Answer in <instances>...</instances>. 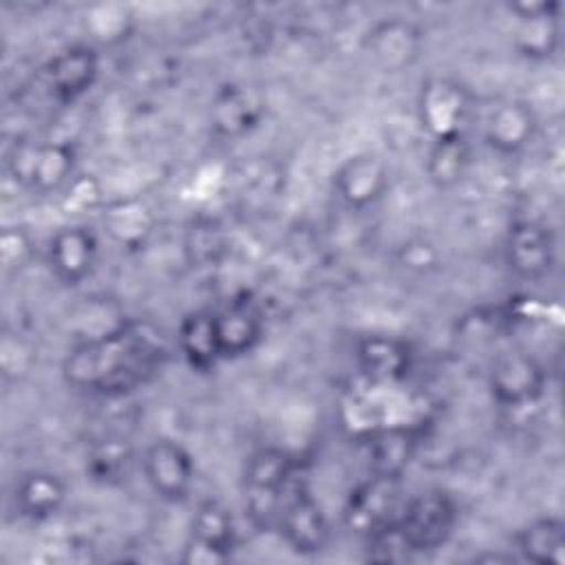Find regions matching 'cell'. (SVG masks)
Returning a JSON list of instances; mask_svg holds the SVG:
<instances>
[{
	"label": "cell",
	"instance_id": "18",
	"mask_svg": "<svg viewBox=\"0 0 565 565\" xmlns=\"http://www.w3.org/2000/svg\"><path fill=\"white\" fill-rule=\"evenodd\" d=\"M364 51L386 73L408 68L422 51V31L406 18L391 15L371 24L364 33Z\"/></svg>",
	"mask_w": 565,
	"mask_h": 565
},
{
	"label": "cell",
	"instance_id": "8",
	"mask_svg": "<svg viewBox=\"0 0 565 565\" xmlns=\"http://www.w3.org/2000/svg\"><path fill=\"white\" fill-rule=\"evenodd\" d=\"M236 523L232 512L207 499L199 503L190 519V532L183 545L181 561L185 565H218L232 558L236 550Z\"/></svg>",
	"mask_w": 565,
	"mask_h": 565
},
{
	"label": "cell",
	"instance_id": "6",
	"mask_svg": "<svg viewBox=\"0 0 565 565\" xmlns=\"http://www.w3.org/2000/svg\"><path fill=\"white\" fill-rule=\"evenodd\" d=\"M274 530L296 554L311 556L327 547L331 525L302 475H298L285 492Z\"/></svg>",
	"mask_w": 565,
	"mask_h": 565
},
{
	"label": "cell",
	"instance_id": "3",
	"mask_svg": "<svg viewBox=\"0 0 565 565\" xmlns=\"http://www.w3.org/2000/svg\"><path fill=\"white\" fill-rule=\"evenodd\" d=\"M457 521L459 508L455 497L444 488H426L402 503L395 525L411 552L417 556L446 545Z\"/></svg>",
	"mask_w": 565,
	"mask_h": 565
},
{
	"label": "cell",
	"instance_id": "25",
	"mask_svg": "<svg viewBox=\"0 0 565 565\" xmlns=\"http://www.w3.org/2000/svg\"><path fill=\"white\" fill-rule=\"evenodd\" d=\"M470 166V143L466 135L430 139L428 154H426V177L428 181L439 188L448 190L455 188Z\"/></svg>",
	"mask_w": 565,
	"mask_h": 565
},
{
	"label": "cell",
	"instance_id": "2",
	"mask_svg": "<svg viewBox=\"0 0 565 565\" xmlns=\"http://www.w3.org/2000/svg\"><path fill=\"white\" fill-rule=\"evenodd\" d=\"M298 468L296 457L278 446L258 448L245 459L241 477L243 510L254 527L274 530L285 492L300 475Z\"/></svg>",
	"mask_w": 565,
	"mask_h": 565
},
{
	"label": "cell",
	"instance_id": "4",
	"mask_svg": "<svg viewBox=\"0 0 565 565\" xmlns=\"http://www.w3.org/2000/svg\"><path fill=\"white\" fill-rule=\"evenodd\" d=\"M402 475H384V472H369L362 481H358L342 505V523L344 527L366 539L369 534L391 525L399 508L402 499Z\"/></svg>",
	"mask_w": 565,
	"mask_h": 565
},
{
	"label": "cell",
	"instance_id": "23",
	"mask_svg": "<svg viewBox=\"0 0 565 565\" xmlns=\"http://www.w3.org/2000/svg\"><path fill=\"white\" fill-rule=\"evenodd\" d=\"M66 503V483L51 470H29L13 488V505L22 519L49 521Z\"/></svg>",
	"mask_w": 565,
	"mask_h": 565
},
{
	"label": "cell",
	"instance_id": "22",
	"mask_svg": "<svg viewBox=\"0 0 565 565\" xmlns=\"http://www.w3.org/2000/svg\"><path fill=\"white\" fill-rule=\"evenodd\" d=\"M177 349L192 371L207 373L216 369L218 362H223V353L216 335L214 311L196 309L185 313L177 327Z\"/></svg>",
	"mask_w": 565,
	"mask_h": 565
},
{
	"label": "cell",
	"instance_id": "26",
	"mask_svg": "<svg viewBox=\"0 0 565 565\" xmlns=\"http://www.w3.org/2000/svg\"><path fill=\"white\" fill-rule=\"evenodd\" d=\"M132 466V450L121 439H102L86 455V472L93 481L113 486L121 483Z\"/></svg>",
	"mask_w": 565,
	"mask_h": 565
},
{
	"label": "cell",
	"instance_id": "21",
	"mask_svg": "<svg viewBox=\"0 0 565 565\" xmlns=\"http://www.w3.org/2000/svg\"><path fill=\"white\" fill-rule=\"evenodd\" d=\"M364 455L369 472L402 475L415 457L419 444V430L413 426H382L364 435Z\"/></svg>",
	"mask_w": 565,
	"mask_h": 565
},
{
	"label": "cell",
	"instance_id": "14",
	"mask_svg": "<svg viewBox=\"0 0 565 565\" xmlns=\"http://www.w3.org/2000/svg\"><path fill=\"white\" fill-rule=\"evenodd\" d=\"M99 53L93 44H71L57 51L44 66V86L60 104L84 97L99 77Z\"/></svg>",
	"mask_w": 565,
	"mask_h": 565
},
{
	"label": "cell",
	"instance_id": "9",
	"mask_svg": "<svg viewBox=\"0 0 565 565\" xmlns=\"http://www.w3.org/2000/svg\"><path fill=\"white\" fill-rule=\"evenodd\" d=\"M472 102L468 88L450 77H428L419 86L417 119L430 139L466 135Z\"/></svg>",
	"mask_w": 565,
	"mask_h": 565
},
{
	"label": "cell",
	"instance_id": "11",
	"mask_svg": "<svg viewBox=\"0 0 565 565\" xmlns=\"http://www.w3.org/2000/svg\"><path fill=\"white\" fill-rule=\"evenodd\" d=\"M508 269L521 280H543L556 265V238L550 225L536 218H519L503 243Z\"/></svg>",
	"mask_w": 565,
	"mask_h": 565
},
{
	"label": "cell",
	"instance_id": "5",
	"mask_svg": "<svg viewBox=\"0 0 565 565\" xmlns=\"http://www.w3.org/2000/svg\"><path fill=\"white\" fill-rule=\"evenodd\" d=\"M77 154L66 141H18L9 152L13 179L33 192L51 194L66 188L75 177Z\"/></svg>",
	"mask_w": 565,
	"mask_h": 565
},
{
	"label": "cell",
	"instance_id": "13",
	"mask_svg": "<svg viewBox=\"0 0 565 565\" xmlns=\"http://www.w3.org/2000/svg\"><path fill=\"white\" fill-rule=\"evenodd\" d=\"M265 97L243 82H227L216 88L210 102V126L221 139H241L260 126Z\"/></svg>",
	"mask_w": 565,
	"mask_h": 565
},
{
	"label": "cell",
	"instance_id": "19",
	"mask_svg": "<svg viewBox=\"0 0 565 565\" xmlns=\"http://www.w3.org/2000/svg\"><path fill=\"white\" fill-rule=\"evenodd\" d=\"M510 13L516 15L514 49L525 60H547L558 46V15L561 2H514L508 4Z\"/></svg>",
	"mask_w": 565,
	"mask_h": 565
},
{
	"label": "cell",
	"instance_id": "28",
	"mask_svg": "<svg viewBox=\"0 0 565 565\" xmlns=\"http://www.w3.org/2000/svg\"><path fill=\"white\" fill-rule=\"evenodd\" d=\"M31 256V241L29 236L20 230H7L2 234V260L7 267H22Z\"/></svg>",
	"mask_w": 565,
	"mask_h": 565
},
{
	"label": "cell",
	"instance_id": "27",
	"mask_svg": "<svg viewBox=\"0 0 565 565\" xmlns=\"http://www.w3.org/2000/svg\"><path fill=\"white\" fill-rule=\"evenodd\" d=\"M362 541H364L366 561H373V563H406L415 556L411 552V547L406 545V541L402 539L395 521L391 525L369 534Z\"/></svg>",
	"mask_w": 565,
	"mask_h": 565
},
{
	"label": "cell",
	"instance_id": "10",
	"mask_svg": "<svg viewBox=\"0 0 565 565\" xmlns=\"http://www.w3.org/2000/svg\"><path fill=\"white\" fill-rule=\"evenodd\" d=\"M141 470L150 490L168 503H179L192 492L194 457L177 439L159 437L150 441L141 455Z\"/></svg>",
	"mask_w": 565,
	"mask_h": 565
},
{
	"label": "cell",
	"instance_id": "20",
	"mask_svg": "<svg viewBox=\"0 0 565 565\" xmlns=\"http://www.w3.org/2000/svg\"><path fill=\"white\" fill-rule=\"evenodd\" d=\"M536 113L523 99H503L483 121V141L499 154L521 152L536 135Z\"/></svg>",
	"mask_w": 565,
	"mask_h": 565
},
{
	"label": "cell",
	"instance_id": "24",
	"mask_svg": "<svg viewBox=\"0 0 565 565\" xmlns=\"http://www.w3.org/2000/svg\"><path fill=\"white\" fill-rule=\"evenodd\" d=\"M519 556L534 565L565 563V523L558 516H536L514 534Z\"/></svg>",
	"mask_w": 565,
	"mask_h": 565
},
{
	"label": "cell",
	"instance_id": "12",
	"mask_svg": "<svg viewBox=\"0 0 565 565\" xmlns=\"http://www.w3.org/2000/svg\"><path fill=\"white\" fill-rule=\"evenodd\" d=\"M214 311L216 335L223 360L252 353L265 335V318L258 300L249 291H238Z\"/></svg>",
	"mask_w": 565,
	"mask_h": 565
},
{
	"label": "cell",
	"instance_id": "15",
	"mask_svg": "<svg viewBox=\"0 0 565 565\" xmlns=\"http://www.w3.org/2000/svg\"><path fill=\"white\" fill-rule=\"evenodd\" d=\"M97 256H99L97 234L82 223L62 225L49 238V247H46L49 267L53 276L68 287L84 282L93 274L97 265Z\"/></svg>",
	"mask_w": 565,
	"mask_h": 565
},
{
	"label": "cell",
	"instance_id": "17",
	"mask_svg": "<svg viewBox=\"0 0 565 565\" xmlns=\"http://www.w3.org/2000/svg\"><path fill=\"white\" fill-rule=\"evenodd\" d=\"M353 358L360 375L375 386L399 384L413 369L411 344L388 333L362 335L355 344Z\"/></svg>",
	"mask_w": 565,
	"mask_h": 565
},
{
	"label": "cell",
	"instance_id": "7",
	"mask_svg": "<svg viewBox=\"0 0 565 565\" xmlns=\"http://www.w3.org/2000/svg\"><path fill=\"white\" fill-rule=\"evenodd\" d=\"M545 386V366L523 349L499 353L488 369V391L501 408H527L543 397Z\"/></svg>",
	"mask_w": 565,
	"mask_h": 565
},
{
	"label": "cell",
	"instance_id": "16",
	"mask_svg": "<svg viewBox=\"0 0 565 565\" xmlns=\"http://www.w3.org/2000/svg\"><path fill=\"white\" fill-rule=\"evenodd\" d=\"M333 190L351 210L375 205L391 185V172L375 152H355L347 157L333 172Z\"/></svg>",
	"mask_w": 565,
	"mask_h": 565
},
{
	"label": "cell",
	"instance_id": "1",
	"mask_svg": "<svg viewBox=\"0 0 565 565\" xmlns=\"http://www.w3.org/2000/svg\"><path fill=\"white\" fill-rule=\"evenodd\" d=\"M168 353V342L154 324L124 318L108 331L75 342L62 360V375L77 391L124 397L152 382Z\"/></svg>",
	"mask_w": 565,
	"mask_h": 565
}]
</instances>
